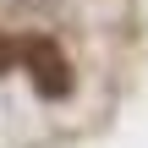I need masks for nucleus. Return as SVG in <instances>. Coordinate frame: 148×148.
I'll list each match as a JSON object with an SVG mask.
<instances>
[{"label": "nucleus", "instance_id": "obj_1", "mask_svg": "<svg viewBox=\"0 0 148 148\" xmlns=\"http://www.w3.org/2000/svg\"><path fill=\"white\" fill-rule=\"evenodd\" d=\"M16 60H22L27 82H33V93H38V99H49V104H60V99L77 88V71H71V60L60 55V44H55V38H27V44L16 49Z\"/></svg>", "mask_w": 148, "mask_h": 148}, {"label": "nucleus", "instance_id": "obj_2", "mask_svg": "<svg viewBox=\"0 0 148 148\" xmlns=\"http://www.w3.org/2000/svg\"><path fill=\"white\" fill-rule=\"evenodd\" d=\"M11 60H16V44H11V38H5V27H0V77L11 71Z\"/></svg>", "mask_w": 148, "mask_h": 148}]
</instances>
